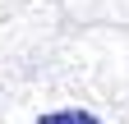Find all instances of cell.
<instances>
[{
    "instance_id": "obj_1",
    "label": "cell",
    "mask_w": 129,
    "mask_h": 124,
    "mask_svg": "<svg viewBox=\"0 0 129 124\" xmlns=\"http://www.w3.org/2000/svg\"><path fill=\"white\" fill-rule=\"evenodd\" d=\"M37 124H102V119L88 115V110H51V115H42Z\"/></svg>"
}]
</instances>
